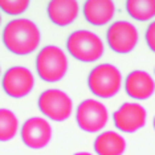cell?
Masks as SVG:
<instances>
[{"label":"cell","mask_w":155,"mask_h":155,"mask_svg":"<svg viewBox=\"0 0 155 155\" xmlns=\"http://www.w3.org/2000/svg\"><path fill=\"white\" fill-rule=\"evenodd\" d=\"M41 33L29 19H13L3 31V43L13 54L27 56L38 48Z\"/></svg>","instance_id":"obj_1"},{"label":"cell","mask_w":155,"mask_h":155,"mask_svg":"<svg viewBox=\"0 0 155 155\" xmlns=\"http://www.w3.org/2000/svg\"><path fill=\"white\" fill-rule=\"evenodd\" d=\"M66 49L73 58L82 62H93L102 57L105 45L98 35L87 29H80L68 37Z\"/></svg>","instance_id":"obj_2"},{"label":"cell","mask_w":155,"mask_h":155,"mask_svg":"<svg viewBox=\"0 0 155 155\" xmlns=\"http://www.w3.org/2000/svg\"><path fill=\"white\" fill-rule=\"evenodd\" d=\"M68 57L61 48L47 45L38 52L36 57V70L43 81L57 82L62 80L68 72Z\"/></svg>","instance_id":"obj_3"},{"label":"cell","mask_w":155,"mask_h":155,"mask_svg":"<svg viewBox=\"0 0 155 155\" xmlns=\"http://www.w3.org/2000/svg\"><path fill=\"white\" fill-rule=\"evenodd\" d=\"M87 85L96 97L111 98L121 90L122 74L117 66L111 64H100L89 73Z\"/></svg>","instance_id":"obj_4"},{"label":"cell","mask_w":155,"mask_h":155,"mask_svg":"<svg viewBox=\"0 0 155 155\" xmlns=\"http://www.w3.org/2000/svg\"><path fill=\"white\" fill-rule=\"evenodd\" d=\"M38 109L45 117L52 121L64 122L73 113V101L65 91L48 89L43 91L37 101Z\"/></svg>","instance_id":"obj_5"},{"label":"cell","mask_w":155,"mask_h":155,"mask_svg":"<svg viewBox=\"0 0 155 155\" xmlns=\"http://www.w3.org/2000/svg\"><path fill=\"white\" fill-rule=\"evenodd\" d=\"M76 121L81 130L86 133L101 131L109 121V111L102 102L85 100L77 106Z\"/></svg>","instance_id":"obj_6"},{"label":"cell","mask_w":155,"mask_h":155,"mask_svg":"<svg viewBox=\"0 0 155 155\" xmlns=\"http://www.w3.org/2000/svg\"><path fill=\"white\" fill-rule=\"evenodd\" d=\"M106 40L111 51L117 53L125 54L134 51L139 40V35L137 28L129 21L113 23L106 32Z\"/></svg>","instance_id":"obj_7"},{"label":"cell","mask_w":155,"mask_h":155,"mask_svg":"<svg viewBox=\"0 0 155 155\" xmlns=\"http://www.w3.org/2000/svg\"><path fill=\"white\" fill-rule=\"evenodd\" d=\"M3 90L12 98H23L28 96L35 87V77L25 66H12L3 76Z\"/></svg>","instance_id":"obj_8"},{"label":"cell","mask_w":155,"mask_h":155,"mask_svg":"<svg viewBox=\"0 0 155 155\" xmlns=\"http://www.w3.org/2000/svg\"><path fill=\"white\" fill-rule=\"evenodd\" d=\"M21 140L27 147L40 150L47 147L52 139V126L40 117H32L23 123L20 130Z\"/></svg>","instance_id":"obj_9"},{"label":"cell","mask_w":155,"mask_h":155,"mask_svg":"<svg viewBox=\"0 0 155 155\" xmlns=\"http://www.w3.org/2000/svg\"><path fill=\"white\" fill-rule=\"evenodd\" d=\"M114 125L123 133H135L146 125L147 111L142 105L134 102H125L118 110L113 113Z\"/></svg>","instance_id":"obj_10"},{"label":"cell","mask_w":155,"mask_h":155,"mask_svg":"<svg viewBox=\"0 0 155 155\" xmlns=\"http://www.w3.org/2000/svg\"><path fill=\"white\" fill-rule=\"evenodd\" d=\"M125 90L134 100H149L155 93V81L144 70H134L126 77Z\"/></svg>","instance_id":"obj_11"},{"label":"cell","mask_w":155,"mask_h":155,"mask_svg":"<svg viewBox=\"0 0 155 155\" xmlns=\"http://www.w3.org/2000/svg\"><path fill=\"white\" fill-rule=\"evenodd\" d=\"M47 11L52 23L58 27H66L77 19L80 5L76 0H52Z\"/></svg>","instance_id":"obj_12"},{"label":"cell","mask_w":155,"mask_h":155,"mask_svg":"<svg viewBox=\"0 0 155 155\" xmlns=\"http://www.w3.org/2000/svg\"><path fill=\"white\" fill-rule=\"evenodd\" d=\"M84 16L86 21L93 25H105L113 20L115 15V5L110 0H87L84 4Z\"/></svg>","instance_id":"obj_13"},{"label":"cell","mask_w":155,"mask_h":155,"mask_svg":"<svg viewBox=\"0 0 155 155\" xmlns=\"http://www.w3.org/2000/svg\"><path fill=\"white\" fill-rule=\"evenodd\" d=\"M126 150V140L115 131H104L94 140L97 155H122Z\"/></svg>","instance_id":"obj_14"},{"label":"cell","mask_w":155,"mask_h":155,"mask_svg":"<svg viewBox=\"0 0 155 155\" xmlns=\"http://www.w3.org/2000/svg\"><path fill=\"white\" fill-rule=\"evenodd\" d=\"M126 11L138 21H147L155 17V0H127Z\"/></svg>","instance_id":"obj_15"},{"label":"cell","mask_w":155,"mask_h":155,"mask_svg":"<svg viewBox=\"0 0 155 155\" xmlns=\"http://www.w3.org/2000/svg\"><path fill=\"white\" fill-rule=\"evenodd\" d=\"M19 131V119L9 109H0V142L13 139Z\"/></svg>","instance_id":"obj_16"},{"label":"cell","mask_w":155,"mask_h":155,"mask_svg":"<svg viewBox=\"0 0 155 155\" xmlns=\"http://www.w3.org/2000/svg\"><path fill=\"white\" fill-rule=\"evenodd\" d=\"M29 7L28 0H0V9L7 15L19 16L24 13Z\"/></svg>","instance_id":"obj_17"},{"label":"cell","mask_w":155,"mask_h":155,"mask_svg":"<svg viewBox=\"0 0 155 155\" xmlns=\"http://www.w3.org/2000/svg\"><path fill=\"white\" fill-rule=\"evenodd\" d=\"M144 37H146V43L149 45V48L155 53V20L149 24V27H147V29H146V36Z\"/></svg>","instance_id":"obj_18"},{"label":"cell","mask_w":155,"mask_h":155,"mask_svg":"<svg viewBox=\"0 0 155 155\" xmlns=\"http://www.w3.org/2000/svg\"><path fill=\"white\" fill-rule=\"evenodd\" d=\"M74 155H91L90 153H77V154H74Z\"/></svg>","instance_id":"obj_19"},{"label":"cell","mask_w":155,"mask_h":155,"mask_svg":"<svg viewBox=\"0 0 155 155\" xmlns=\"http://www.w3.org/2000/svg\"><path fill=\"white\" fill-rule=\"evenodd\" d=\"M153 125H154V130H155V117H154V121H153Z\"/></svg>","instance_id":"obj_20"},{"label":"cell","mask_w":155,"mask_h":155,"mask_svg":"<svg viewBox=\"0 0 155 155\" xmlns=\"http://www.w3.org/2000/svg\"><path fill=\"white\" fill-rule=\"evenodd\" d=\"M0 24H2V15H0Z\"/></svg>","instance_id":"obj_21"},{"label":"cell","mask_w":155,"mask_h":155,"mask_svg":"<svg viewBox=\"0 0 155 155\" xmlns=\"http://www.w3.org/2000/svg\"><path fill=\"white\" fill-rule=\"evenodd\" d=\"M0 73H2V69H0Z\"/></svg>","instance_id":"obj_22"}]
</instances>
